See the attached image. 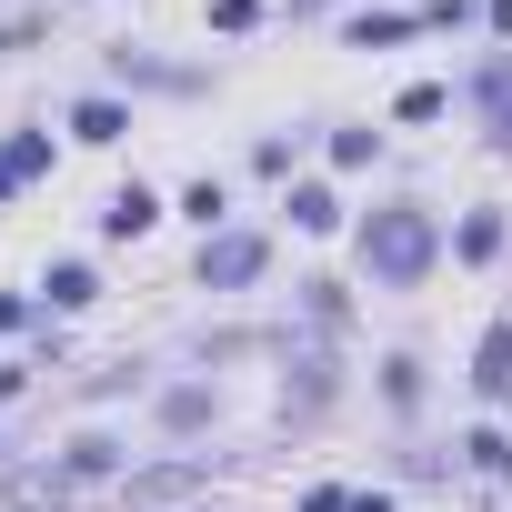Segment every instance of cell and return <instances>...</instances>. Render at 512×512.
Instances as JSON below:
<instances>
[{"mask_svg": "<svg viewBox=\"0 0 512 512\" xmlns=\"http://www.w3.org/2000/svg\"><path fill=\"white\" fill-rule=\"evenodd\" d=\"M432 262H442L432 211L392 201V211H372V221H362V272H372L382 292H422V282H432Z\"/></svg>", "mask_w": 512, "mask_h": 512, "instance_id": "6da1fadb", "label": "cell"}, {"mask_svg": "<svg viewBox=\"0 0 512 512\" xmlns=\"http://www.w3.org/2000/svg\"><path fill=\"white\" fill-rule=\"evenodd\" d=\"M262 262H272V241H262V231H211V241H201V292H241V282H262Z\"/></svg>", "mask_w": 512, "mask_h": 512, "instance_id": "7a4b0ae2", "label": "cell"}, {"mask_svg": "<svg viewBox=\"0 0 512 512\" xmlns=\"http://www.w3.org/2000/svg\"><path fill=\"white\" fill-rule=\"evenodd\" d=\"M472 392H482V402H512V322L482 332V352H472Z\"/></svg>", "mask_w": 512, "mask_h": 512, "instance_id": "3957f363", "label": "cell"}, {"mask_svg": "<svg viewBox=\"0 0 512 512\" xmlns=\"http://www.w3.org/2000/svg\"><path fill=\"white\" fill-rule=\"evenodd\" d=\"M51 171V131H11V141H0V201H11L21 181H41Z\"/></svg>", "mask_w": 512, "mask_h": 512, "instance_id": "277c9868", "label": "cell"}, {"mask_svg": "<svg viewBox=\"0 0 512 512\" xmlns=\"http://www.w3.org/2000/svg\"><path fill=\"white\" fill-rule=\"evenodd\" d=\"M472 101H482V121H492V141L512 151V61H482V81H472Z\"/></svg>", "mask_w": 512, "mask_h": 512, "instance_id": "5b68a950", "label": "cell"}, {"mask_svg": "<svg viewBox=\"0 0 512 512\" xmlns=\"http://www.w3.org/2000/svg\"><path fill=\"white\" fill-rule=\"evenodd\" d=\"M121 131H131V111H121V101H71V141H91V151H111Z\"/></svg>", "mask_w": 512, "mask_h": 512, "instance_id": "8992f818", "label": "cell"}, {"mask_svg": "<svg viewBox=\"0 0 512 512\" xmlns=\"http://www.w3.org/2000/svg\"><path fill=\"white\" fill-rule=\"evenodd\" d=\"M151 221H161V201H151L141 181H131V191H111V211H101V231H111V241H141Z\"/></svg>", "mask_w": 512, "mask_h": 512, "instance_id": "52a82bcc", "label": "cell"}, {"mask_svg": "<svg viewBox=\"0 0 512 512\" xmlns=\"http://www.w3.org/2000/svg\"><path fill=\"white\" fill-rule=\"evenodd\" d=\"M51 312H81V302H101V282H91V262H51Z\"/></svg>", "mask_w": 512, "mask_h": 512, "instance_id": "ba28073f", "label": "cell"}, {"mask_svg": "<svg viewBox=\"0 0 512 512\" xmlns=\"http://www.w3.org/2000/svg\"><path fill=\"white\" fill-rule=\"evenodd\" d=\"M61 472H71V482H101V472H121V442H101V432H81Z\"/></svg>", "mask_w": 512, "mask_h": 512, "instance_id": "9c48e42d", "label": "cell"}, {"mask_svg": "<svg viewBox=\"0 0 512 512\" xmlns=\"http://www.w3.org/2000/svg\"><path fill=\"white\" fill-rule=\"evenodd\" d=\"M452 251H462V262H492V251H502V211H472V221L452 231Z\"/></svg>", "mask_w": 512, "mask_h": 512, "instance_id": "30bf717a", "label": "cell"}, {"mask_svg": "<svg viewBox=\"0 0 512 512\" xmlns=\"http://www.w3.org/2000/svg\"><path fill=\"white\" fill-rule=\"evenodd\" d=\"M292 221H302V231H332V221H342V201H332L322 181H302V191H292Z\"/></svg>", "mask_w": 512, "mask_h": 512, "instance_id": "8fae6325", "label": "cell"}, {"mask_svg": "<svg viewBox=\"0 0 512 512\" xmlns=\"http://www.w3.org/2000/svg\"><path fill=\"white\" fill-rule=\"evenodd\" d=\"M392 41H412V21H402V11H382V21H352V51H392Z\"/></svg>", "mask_w": 512, "mask_h": 512, "instance_id": "7c38bea8", "label": "cell"}, {"mask_svg": "<svg viewBox=\"0 0 512 512\" xmlns=\"http://www.w3.org/2000/svg\"><path fill=\"white\" fill-rule=\"evenodd\" d=\"M161 422H171V432H201V422H211V392H171Z\"/></svg>", "mask_w": 512, "mask_h": 512, "instance_id": "4fadbf2b", "label": "cell"}, {"mask_svg": "<svg viewBox=\"0 0 512 512\" xmlns=\"http://www.w3.org/2000/svg\"><path fill=\"white\" fill-rule=\"evenodd\" d=\"M442 111H452V91H432V81H412V91H402V121H442Z\"/></svg>", "mask_w": 512, "mask_h": 512, "instance_id": "5bb4252c", "label": "cell"}, {"mask_svg": "<svg viewBox=\"0 0 512 512\" xmlns=\"http://www.w3.org/2000/svg\"><path fill=\"white\" fill-rule=\"evenodd\" d=\"M372 151H382V131H332V161H342V171H362Z\"/></svg>", "mask_w": 512, "mask_h": 512, "instance_id": "9a60e30c", "label": "cell"}, {"mask_svg": "<svg viewBox=\"0 0 512 512\" xmlns=\"http://www.w3.org/2000/svg\"><path fill=\"white\" fill-rule=\"evenodd\" d=\"M382 392H392V412H412V402H422V372H412V362H382Z\"/></svg>", "mask_w": 512, "mask_h": 512, "instance_id": "2e32d148", "label": "cell"}, {"mask_svg": "<svg viewBox=\"0 0 512 512\" xmlns=\"http://www.w3.org/2000/svg\"><path fill=\"white\" fill-rule=\"evenodd\" d=\"M181 211H191V221L211 231V221H221V181H191V191H181Z\"/></svg>", "mask_w": 512, "mask_h": 512, "instance_id": "e0dca14e", "label": "cell"}, {"mask_svg": "<svg viewBox=\"0 0 512 512\" xmlns=\"http://www.w3.org/2000/svg\"><path fill=\"white\" fill-rule=\"evenodd\" d=\"M462 452H472V462H482V472H512V442H502V432H472V442H462Z\"/></svg>", "mask_w": 512, "mask_h": 512, "instance_id": "ac0fdd59", "label": "cell"}, {"mask_svg": "<svg viewBox=\"0 0 512 512\" xmlns=\"http://www.w3.org/2000/svg\"><path fill=\"white\" fill-rule=\"evenodd\" d=\"M211 21H221V31H251V21H262V0H211Z\"/></svg>", "mask_w": 512, "mask_h": 512, "instance_id": "d6986e66", "label": "cell"}, {"mask_svg": "<svg viewBox=\"0 0 512 512\" xmlns=\"http://www.w3.org/2000/svg\"><path fill=\"white\" fill-rule=\"evenodd\" d=\"M302 512H352V492H302Z\"/></svg>", "mask_w": 512, "mask_h": 512, "instance_id": "ffe728a7", "label": "cell"}, {"mask_svg": "<svg viewBox=\"0 0 512 512\" xmlns=\"http://www.w3.org/2000/svg\"><path fill=\"white\" fill-rule=\"evenodd\" d=\"M0 332H21V302H11V292H0Z\"/></svg>", "mask_w": 512, "mask_h": 512, "instance_id": "44dd1931", "label": "cell"}, {"mask_svg": "<svg viewBox=\"0 0 512 512\" xmlns=\"http://www.w3.org/2000/svg\"><path fill=\"white\" fill-rule=\"evenodd\" d=\"M21 382H31V372H0V402H11V392H21Z\"/></svg>", "mask_w": 512, "mask_h": 512, "instance_id": "7402d4cb", "label": "cell"}, {"mask_svg": "<svg viewBox=\"0 0 512 512\" xmlns=\"http://www.w3.org/2000/svg\"><path fill=\"white\" fill-rule=\"evenodd\" d=\"M492 31H512V0H492Z\"/></svg>", "mask_w": 512, "mask_h": 512, "instance_id": "603a6c76", "label": "cell"}]
</instances>
